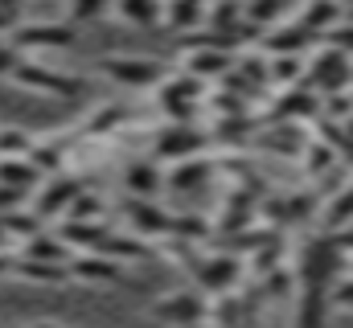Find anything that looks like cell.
Segmentation results:
<instances>
[{
  "label": "cell",
  "instance_id": "cell-4",
  "mask_svg": "<svg viewBox=\"0 0 353 328\" xmlns=\"http://www.w3.org/2000/svg\"><path fill=\"white\" fill-rule=\"evenodd\" d=\"M210 308H214V300H205L201 287L165 291V296H157V304H152V320L176 325V328H193V325H205V320H210Z\"/></svg>",
  "mask_w": 353,
  "mask_h": 328
},
{
  "label": "cell",
  "instance_id": "cell-27",
  "mask_svg": "<svg viewBox=\"0 0 353 328\" xmlns=\"http://www.w3.org/2000/svg\"><path fill=\"white\" fill-rule=\"evenodd\" d=\"M247 21V4L243 0H210L205 8V29L210 33H230Z\"/></svg>",
  "mask_w": 353,
  "mask_h": 328
},
{
  "label": "cell",
  "instance_id": "cell-7",
  "mask_svg": "<svg viewBox=\"0 0 353 328\" xmlns=\"http://www.w3.org/2000/svg\"><path fill=\"white\" fill-rule=\"evenodd\" d=\"M308 86L316 94H341L353 86V58H345L341 50L333 45H321L312 58H308Z\"/></svg>",
  "mask_w": 353,
  "mask_h": 328
},
{
  "label": "cell",
  "instance_id": "cell-48",
  "mask_svg": "<svg viewBox=\"0 0 353 328\" xmlns=\"http://www.w3.org/2000/svg\"><path fill=\"white\" fill-rule=\"evenodd\" d=\"M350 99H353V86H350Z\"/></svg>",
  "mask_w": 353,
  "mask_h": 328
},
{
  "label": "cell",
  "instance_id": "cell-25",
  "mask_svg": "<svg viewBox=\"0 0 353 328\" xmlns=\"http://www.w3.org/2000/svg\"><path fill=\"white\" fill-rule=\"evenodd\" d=\"M12 275L25 279V283H50V287H58V283H70V263H33V258H17Z\"/></svg>",
  "mask_w": 353,
  "mask_h": 328
},
{
  "label": "cell",
  "instance_id": "cell-2",
  "mask_svg": "<svg viewBox=\"0 0 353 328\" xmlns=\"http://www.w3.org/2000/svg\"><path fill=\"white\" fill-rule=\"evenodd\" d=\"M210 140L214 136H205L197 123H165L161 132H157V140H152V161L161 164H181V161H197V156H205V148H210Z\"/></svg>",
  "mask_w": 353,
  "mask_h": 328
},
{
  "label": "cell",
  "instance_id": "cell-33",
  "mask_svg": "<svg viewBox=\"0 0 353 328\" xmlns=\"http://www.w3.org/2000/svg\"><path fill=\"white\" fill-rule=\"evenodd\" d=\"M292 8H296V0H247V21L259 25V29H267V25L283 21Z\"/></svg>",
  "mask_w": 353,
  "mask_h": 328
},
{
  "label": "cell",
  "instance_id": "cell-11",
  "mask_svg": "<svg viewBox=\"0 0 353 328\" xmlns=\"http://www.w3.org/2000/svg\"><path fill=\"white\" fill-rule=\"evenodd\" d=\"M79 197H83L79 176L58 172V176H46V181H41V189H37V197H33L29 205H33V214H41V218H62V214H70V205H74Z\"/></svg>",
  "mask_w": 353,
  "mask_h": 328
},
{
  "label": "cell",
  "instance_id": "cell-39",
  "mask_svg": "<svg viewBox=\"0 0 353 328\" xmlns=\"http://www.w3.org/2000/svg\"><path fill=\"white\" fill-rule=\"evenodd\" d=\"M329 300H333V312H353V275H341L329 287Z\"/></svg>",
  "mask_w": 353,
  "mask_h": 328
},
{
  "label": "cell",
  "instance_id": "cell-3",
  "mask_svg": "<svg viewBox=\"0 0 353 328\" xmlns=\"http://www.w3.org/2000/svg\"><path fill=\"white\" fill-rule=\"evenodd\" d=\"M99 70L115 86H128V90H157L161 82L169 79V66L157 62V58H136V54H111L99 62Z\"/></svg>",
  "mask_w": 353,
  "mask_h": 328
},
{
  "label": "cell",
  "instance_id": "cell-19",
  "mask_svg": "<svg viewBox=\"0 0 353 328\" xmlns=\"http://www.w3.org/2000/svg\"><path fill=\"white\" fill-rule=\"evenodd\" d=\"M128 115H132L128 107H119V103H103V107H94L87 119H83L79 136H87V140H111V136H119V132H123Z\"/></svg>",
  "mask_w": 353,
  "mask_h": 328
},
{
  "label": "cell",
  "instance_id": "cell-45",
  "mask_svg": "<svg viewBox=\"0 0 353 328\" xmlns=\"http://www.w3.org/2000/svg\"><path fill=\"white\" fill-rule=\"evenodd\" d=\"M29 328H66V325H54V320H37V325H29Z\"/></svg>",
  "mask_w": 353,
  "mask_h": 328
},
{
  "label": "cell",
  "instance_id": "cell-29",
  "mask_svg": "<svg viewBox=\"0 0 353 328\" xmlns=\"http://www.w3.org/2000/svg\"><path fill=\"white\" fill-rule=\"evenodd\" d=\"M255 132V119L251 115H230V119H214V140L222 148H243Z\"/></svg>",
  "mask_w": 353,
  "mask_h": 328
},
{
  "label": "cell",
  "instance_id": "cell-1",
  "mask_svg": "<svg viewBox=\"0 0 353 328\" xmlns=\"http://www.w3.org/2000/svg\"><path fill=\"white\" fill-rule=\"evenodd\" d=\"M345 263H350V254L337 246L333 234H312L300 246V258L292 267L300 275V287H333L345 275Z\"/></svg>",
  "mask_w": 353,
  "mask_h": 328
},
{
  "label": "cell",
  "instance_id": "cell-34",
  "mask_svg": "<svg viewBox=\"0 0 353 328\" xmlns=\"http://www.w3.org/2000/svg\"><path fill=\"white\" fill-rule=\"evenodd\" d=\"M234 70L243 74V82H247L251 90H259V86H271V58H263V54H243Z\"/></svg>",
  "mask_w": 353,
  "mask_h": 328
},
{
  "label": "cell",
  "instance_id": "cell-42",
  "mask_svg": "<svg viewBox=\"0 0 353 328\" xmlns=\"http://www.w3.org/2000/svg\"><path fill=\"white\" fill-rule=\"evenodd\" d=\"M12 267H17V258H12V254H8V250H0V275H8V271H12Z\"/></svg>",
  "mask_w": 353,
  "mask_h": 328
},
{
  "label": "cell",
  "instance_id": "cell-40",
  "mask_svg": "<svg viewBox=\"0 0 353 328\" xmlns=\"http://www.w3.org/2000/svg\"><path fill=\"white\" fill-rule=\"evenodd\" d=\"M25 197H29V193L0 185V218H4V214H12V209H25Z\"/></svg>",
  "mask_w": 353,
  "mask_h": 328
},
{
  "label": "cell",
  "instance_id": "cell-17",
  "mask_svg": "<svg viewBox=\"0 0 353 328\" xmlns=\"http://www.w3.org/2000/svg\"><path fill=\"white\" fill-rule=\"evenodd\" d=\"M300 168H304L308 181H325V176H333V172L341 168V152H337L329 140L308 136V144H304V152H300Z\"/></svg>",
  "mask_w": 353,
  "mask_h": 328
},
{
  "label": "cell",
  "instance_id": "cell-47",
  "mask_svg": "<svg viewBox=\"0 0 353 328\" xmlns=\"http://www.w3.org/2000/svg\"><path fill=\"white\" fill-rule=\"evenodd\" d=\"M345 21H353V0H345Z\"/></svg>",
  "mask_w": 353,
  "mask_h": 328
},
{
  "label": "cell",
  "instance_id": "cell-30",
  "mask_svg": "<svg viewBox=\"0 0 353 328\" xmlns=\"http://www.w3.org/2000/svg\"><path fill=\"white\" fill-rule=\"evenodd\" d=\"M0 185L21 189V193H37L41 189V172L29 161H0Z\"/></svg>",
  "mask_w": 353,
  "mask_h": 328
},
{
  "label": "cell",
  "instance_id": "cell-49",
  "mask_svg": "<svg viewBox=\"0 0 353 328\" xmlns=\"http://www.w3.org/2000/svg\"><path fill=\"white\" fill-rule=\"evenodd\" d=\"M201 4H210V0H201Z\"/></svg>",
  "mask_w": 353,
  "mask_h": 328
},
{
  "label": "cell",
  "instance_id": "cell-22",
  "mask_svg": "<svg viewBox=\"0 0 353 328\" xmlns=\"http://www.w3.org/2000/svg\"><path fill=\"white\" fill-rule=\"evenodd\" d=\"M205 8L210 4H201V0H165V29L185 33V37H189V29H205Z\"/></svg>",
  "mask_w": 353,
  "mask_h": 328
},
{
  "label": "cell",
  "instance_id": "cell-5",
  "mask_svg": "<svg viewBox=\"0 0 353 328\" xmlns=\"http://www.w3.org/2000/svg\"><path fill=\"white\" fill-rule=\"evenodd\" d=\"M247 258L243 254H201L197 263H193V283L210 296V300H218V296H230L234 287H239V279H243V267Z\"/></svg>",
  "mask_w": 353,
  "mask_h": 328
},
{
  "label": "cell",
  "instance_id": "cell-28",
  "mask_svg": "<svg viewBox=\"0 0 353 328\" xmlns=\"http://www.w3.org/2000/svg\"><path fill=\"white\" fill-rule=\"evenodd\" d=\"M0 222H4V230H8V243L17 238L21 246L29 243V238H37V234H46V218H41V214H33V205L12 209V214H4Z\"/></svg>",
  "mask_w": 353,
  "mask_h": 328
},
{
  "label": "cell",
  "instance_id": "cell-46",
  "mask_svg": "<svg viewBox=\"0 0 353 328\" xmlns=\"http://www.w3.org/2000/svg\"><path fill=\"white\" fill-rule=\"evenodd\" d=\"M8 246V230H4V222H0V250Z\"/></svg>",
  "mask_w": 353,
  "mask_h": 328
},
{
  "label": "cell",
  "instance_id": "cell-36",
  "mask_svg": "<svg viewBox=\"0 0 353 328\" xmlns=\"http://www.w3.org/2000/svg\"><path fill=\"white\" fill-rule=\"evenodd\" d=\"M66 222H103V201L83 189V197L70 205V214H66Z\"/></svg>",
  "mask_w": 353,
  "mask_h": 328
},
{
  "label": "cell",
  "instance_id": "cell-43",
  "mask_svg": "<svg viewBox=\"0 0 353 328\" xmlns=\"http://www.w3.org/2000/svg\"><path fill=\"white\" fill-rule=\"evenodd\" d=\"M12 17H17V12H8V8H0V33H8V29H17V25H12Z\"/></svg>",
  "mask_w": 353,
  "mask_h": 328
},
{
  "label": "cell",
  "instance_id": "cell-15",
  "mask_svg": "<svg viewBox=\"0 0 353 328\" xmlns=\"http://www.w3.org/2000/svg\"><path fill=\"white\" fill-rule=\"evenodd\" d=\"M316 222H321V234H341V230H350L353 226V181L337 185V189L325 197Z\"/></svg>",
  "mask_w": 353,
  "mask_h": 328
},
{
  "label": "cell",
  "instance_id": "cell-9",
  "mask_svg": "<svg viewBox=\"0 0 353 328\" xmlns=\"http://www.w3.org/2000/svg\"><path fill=\"white\" fill-rule=\"evenodd\" d=\"M321 107H325V94H316L308 82H300V86L279 90V99L271 103V119L275 123H308V119L316 123Z\"/></svg>",
  "mask_w": 353,
  "mask_h": 328
},
{
  "label": "cell",
  "instance_id": "cell-6",
  "mask_svg": "<svg viewBox=\"0 0 353 328\" xmlns=\"http://www.w3.org/2000/svg\"><path fill=\"white\" fill-rule=\"evenodd\" d=\"M119 214H123V230L128 234H136V238H173V222L176 214H169L161 201H148V197H128L123 205H119Z\"/></svg>",
  "mask_w": 353,
  "mask_h": 328
},
{
  "label": "cell",
  "instance_id": "cell-38",
  "mask_svg": "<svg viewBox=\"0 0 353 328\" xmlns=\"http://www.w3.org/2000/svg\"><path fill=\"white\" fill-rule=\"evenodd\" d=\"M321 45H333V50H341L345 58H353V21H341L333 33H325Z\"/></svg>",
  "mask_w": 353,
  "mask_h": 328
},
{
  "label": "cell",
  "instance_id": "cell-23",
  "mask_svg": "<svg viewBox=\"0 0 353 328\" xmlns=\"http://www.w3.org/2000/svg\"><path fill=\"white\" fill-rule=\"evenodd\" d=\"M58 234H62V243L70 246V250H79V254L99 250V246L111 238V230H107L103 222H62Z\"/></svg>",
  "mask_w": 353,
  "mask_h": 328
},
{
  "label": "cell",
  "instance_id": "cell-44",
  "mask_svg": "<svg viewBox=\"0 0 353 328\" xmlns=\"http://www.w3.org/2000/svg\"><path fill=\"white\" fill-rule=\"evenodd\" d=\"M21 4H25V0H0V8H8V12H17Z\"/></svg>",
  "mask_w": 353,
  "mask_h": 328
},
{
  "label": "cell",
  "instance_id": "cell-24",
  "mask_svg": "<svg viewBox=\"0 0 353 328\" xmlns=\"http://www.w3.org/2000/svg\"><path fill=\"white\" fill-rule=\"evenodd\" d=\"M115 12L136 29H161L165 25V0H115Z\"/></svg>",
  "mask_w": 353,
  "mask_h": 328
},
{
  "label": "cell",
  "instance_id": "cell-20",
  "mask_svg": "<svg viewBox=\"0 0 353 328\" xmlns=\"http://www.w3.org/2000/svg\"><path fill=\"white\" fill-rule=\"evenodd\" d=\"M70 279H79V283H115L119 279V263L99 254V250L74 254L70 258Z\"/></svg>",
  "mask_w": 353,
  "mask_h": 328
},
{
  "label": "cell",
  "instance_id": "cell-8",
  "mask_svg": "<svg viewBox=\"0 0 353 328\" xmlns=\"http://www.w3.org/2000/svg\"><path fill=\"white\" fill-rule=\"evenodd\" d=\"M12 82L25 86V90H37L46 99H74V94H83V82L79 79H70V74H62L54 66H37V62H21Z\"/></svg>",
  "mask_w": 353,
  "mask_h": 328
},
{
  "label": "cell",
  "instance_id": "cell-21",
  "mask_svg": "<svg viewBox=\"0 0 353 328\" xmlns=\"http://www.w3.org/2000/svg\"><path fill=\"white\" fill-rule=\"evenodd\" d=\"M300 21H304L316 37H325V33H333V29L345 21V0H308L304 12H300Z\"/></svg>",
  "mask_w": 353,
  "mask_h": 328
},
{
  "label": "cell",
  "instance_id": "cell-37",
  "mask_svg": "<svg viewBox=\"0 0 353 328\" xmlns=\"http://www.w3.org/2000/svg\"><path fill=\"white\" fill-rule=\"evenodd\" d=\"M70 8V25H83V21H94L111 8V0H66Z\"/></svg>",
  "mask_w": 353,
  "mask_h": 328
},
{
  "label": "cell",
  "instance_id": "cell-31",
  "mask_svg": "<svg viewBox=\"0 0 353 328\" xmlns=\"http://www.w3.org/2000/svg\"><path fill=\"white\" fill-rule=\"evenodd\" d=\"M99 254H107L115 263H136V258H144V238H136L128 230H111V238L99 246Z\"/></svg>",
  "mask_w": 353,
  "mask_h": 328
},
{
  "label": "cell",
  "instance_id": "cell-41",
  "mask_svg": "<svg viewBox=\"0 0 353 328\" xmlns=\"http://www.w3.org/2000/svg\"><path fill=\"white\" fill-rule=\"evenodd\" d=\"M17 66H21V58H17V50L0 41V79H12V74H17Z\"/></svg>",
  "mask_w": 353,
  "mask_h": 328
},
{
  "label": "cell",
  "instance_id": "cell-26",
  "mask_svg": "<svg viewBox=\"0 0 353 328\" xmlns=\"http://www.w3.org/2000/svg\"><path fill=\"white\" fill-rule=\"evenodd\" d=\"M21 258H33V263H70L74 250L62 243V234L54 230V234H37V238H29V243L21 246Z\"/></svg>",
  "mask_w": 353,
  "mask_h": 328
},
{
  "label": "cell",
  "instance_id": "cell-16",
  "mask_svg": "<svg viewBox=\"0 0 353 328\" xmlns=\"http://www.w3.org/2000/svg\"><path fill=\"white\" fill-rule=\"evenodd\" d=\"M312 41H316V33H312L304 21H288V25H279L275 33H267L263 50H267V58H279V54H308Z\"/></svg>",
  "mask_w": 353,
  "mask_h": 328
},
{
  "label": "cell",
  "instance_id": "cell-18",
  "mask_svg": "<svg viewBox=\"0 0 353 328\" xmlns=\"http://www.w3.org/2000/svg\"><path fill=\"white\" fill-rule=\"evenodd\" d=\"M329 312H333L329 287H300V296H296V320H292V328H325Z\"/></svg>",
  "mask_w": 353,
  "mask_h": 328
},
{
  "label": "cell",
  "instance_id": "cell-12",
  "mask_svg": "<svg viewBox=\"0 0 353 328\" xmlns=\"http://www.w3.org/2000/svg\"><path fill=\"white\" fill-rule=\"evenodd\" d=\"M123 189H128V197H148V201H157L161 197V189H169V176H165V168L161 161H144V156H132V161L123 164Z\"/></svg>",
  "mask_w": 353,
  "mask_h": 328
},
{
  "label": "cell",
  "instance_id": "cell-10",
  "mask_svg": "<svg viewBox=\"0 0 353 328\" xmlns=\"http://www.w3.org/2000/svg\"><path fill=\"white\" fill-rule=\"evenodd\" d=\"M74 45L70 21H29L12 29V50H66Z\"/></svg>",
  "mask_w": 353,
  "mask_h": 328
},
{
  "label": "cell",
  "instance_id": "cell-14",
  "mask_svg": "<svg viewBox=\"0 0 353 328\" xmlns=\"http://www.w3.org/2000/svg\"><path fill=\"white\" fill-rule=\"evenodd\" d=\"M214 172H218V161L197 156V161L169 164V172H165V176H169V189H173V193H201V189H210Z\"/></svg>",
  "mask_w": 353,
  "mask_h": 328
},
{
  "label": "cell",
  "instance_id": "cell-13",
  "mask_svg": "<svg viewBox=\"0 0 353 328\" xmlns=\"http://www.w3.org/2000/svg\"><path fill=\"white\" fill-rule=\"evenodd\" d=\"M234 66H239V58L226 54V50H185V66H181V70H189L193 79L214 82V86H218Z\"/></svg>",
  "mask_w": 353,
  "mask_h": 328
},
{
  "label": "cell",
  "instance_id": "cell-35",
  "mask_svg": "<svg viewBox=\"0 0 353 328\" xmlns=\"http://www.w3.org/2000/svg\"><path fill=\"white\" fill-rule=\"evenodd\" d=\"M210 230H214V226H210V218H189V214H176V222H173V238H185V243H201Z\"/></svg>",
  "mask_w": 353,
  "mask_h": 328
},
{
  "label": "cell",
  "instance_id": "cell-32",
  "mask_svg": "<svg viewBox=\"0 0 353 328\" xmlns=\"http://www.w3.org/2000/svg\"><path fill=\"white\" fill-rule=\"evenodd\" d=\"M37 140L25 127H0V161H29Z\"/></svg>",
  "mask_w": 353,
  "mask_h": 328
}]
</instances>
